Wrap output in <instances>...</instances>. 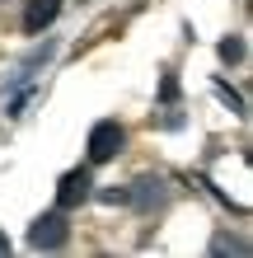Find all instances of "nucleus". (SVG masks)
Masks as SVG:
<instances>
[{"label":"nucleus","instance_id":"obj_1","mask_svg":"<svg viewBox=\"0 0 253 258\" xmlns=\"http://www.w3.org/2000/svg\"><path fill=\"white\" fill-rule=\"evenodd\" d=\"M122 146H127V132L117 122H94V132H89V164H108Z\"/></svg>","mask_w":253,"mask_h":258},{"label":"nucleus","instance_id":"obj_2","mask_svg":"<svg viewBox=\"0 0 253 258\" xmlns=\"http://www.w3.org/2000/svg\"><path fill=\"white\" fill-rule=\"evenodd\" d=\"M66 239H70V225H66L61 211H47V216H38V221H33V230H28V244H33V249H61Z\"/></svg>","mask_w":253,"mask_h":258},{"label":"nucleus","instance_id":"obj_3","mask_svg":"<svg viewBox=\"0 0 253 258\" xmlns=\"http://www.w3.org/2000/svg\"><path fill=\"white\" fill-rule=\"evenodd\" d=\"M89 169H70V174H61V183H56V207L61 211H70V207H80L85 197H89Z\"/></svg>","mask_w":253,"mask_h":258},{"label":"nucleus","instance_id":"obj_4","mask_svg":"<svg viewBox=\"0 0 253 258\" xmlns=\"http://www.w3.org/2000/svg\"><path fill=\"white\" fill-rule=\"evenodd\" d=\"M56 14H61V0H28V10H24V28L28 33H42Z\"/></svg>","mask_w":253,"mask_h":258},{"label":"nucleus","instance_id":"obj_5","mask_svg":"<svg viewBox=\"0 0 253 258\" xmlns=\"http://www.w3.org/2000/svg\"><path fill=\"white\" fill-rule=\"evenodd\" d=\"M159 188H164L159 178H141V183H136V192H127V202H136V207H150V202H159V197H164Z\"/></svg>","mask_w":253,"mask_h":258},{"label":"nucleus","instance_id":"obj_6","mask_svg":"<svg viewBox=\"0 0 253 258\" xmlns=\"http://www.w3.org/2000/svg\"><path fill=\"white\" fill-rule=\"evenodd\" d=\"M220 56H225V61H239V56H244V42L239 38H225V42H220Z\"/></svg>","mask_w":253,"mask_h":258},{"label":"nucleus","instance_id":"obj_7","mask_svg":"<svg viewBox=\"0 0 253 258\" xmlns=\"http://www.w3.org/2000/svg\"><path fill=\"white\" fill-rule=\"evenodd\" d=\"M5 253H10V239H5V235H0V258H5Z\"/></svg>","mask_w":253,"mask_h":258}]
</instances>
